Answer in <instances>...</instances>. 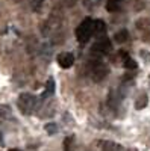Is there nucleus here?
<instances>
[{"mask_svg":"<svg viewBox=\"0 0 150 151\" xmlns=\"http://www.w3.org/2000/svg\"><path fill=\"white\" fill-rule=\"evenodd\" d=\"M17 106L20 109L21 113H24V115H32V113L36 112V109H38V97L30 94V92H23L20 94L18 100H17Z\"/></svg>","mask_w":150,"mask_h":151,"instance_id":"obj_1","label":"nucleus"},{"mask_svg":"<svg viewBox=\"0 0 150 151\" xmlns=\"http://www.w3.org/2000/svg\"><path fill=\"white\" fill-rule=\"evenodd\" d=\"M108 74H109V67L103 60L94 59L90 64V77L93 79V82H96V83L102 82Z\"/></svg>","mask_w":150,"mask_h":151,"instance_id":"obj_2","label":"nucleus"},{"mask_svg":"<svg viewBox=\"0 0 150 151\" xmlns=\"http://www.w3.org/2000/svg\"><path fill=\"white\" fill-rule=\"evenodd\" d=\"M93 36V18H85L76 27V38L80 44H86Z\"/></svg>","mask_w":150,"mask_h":151,"instance_id":"obj_3","label":"nucleus"},{"mask_svg":"<svg viewBox=\"0 0 150 151\" xmlns=\"http://www.w3.org/2000/svg\"><path fill=\"white\" fill-rule=\"evenodd\" d=\"M111 50H112V44L109 41V38L102 36V38H99V40L96 41V44L93 45L91 48V55H97V56H105L108 53H111Z\"/></svg>","mask_w":150,"mask_h":151,"instance_id":"obj_4","label":"nucleus"},{"mask_svg":"<svg viewBox=\"0 0 150 151\" xmlns=\"http://www.w3.org/2000/svg\"><path fill=\"white\" fill-rule=\"evenodd\" d=\"M135 26L140 32L141 40L146 41V42H150V20L149 18H140V20H136Z\"/></svg>","mask_w":150,"mask_h":151,"instance_id":"obj_5","label":"nucleus"},{"mask_svg":"<svg viewBox=\"0 0 150 151\" xmlns=\"http://www.w3.org/2000/svg\"><path fill=\"white\" fill-rule=\"evenodd\" d=\"M58 64H59L61 68H64V70L71 68L73 64H74V56H73V53L64 52V53L58 55Z\"/></svg>","mask_w":150,"mask_h":151,"instance_id":"obj_6","label":"nucleus"},{"mask_svg":"<svg viewBox=\"0 0 150 151\" xmlns=\"http://www.w3.org/2000/svg\"><path fill=\"white\" fill-rule=\"evenodd\" d=\"M93 35L94 36L106 35V23L103 20H93Z\"/></svg>","mask_w":150,"mask_h":151,"instance_id":"obj_7","label":"nucleus"},{"mask_svg":"<svg viewBox=\"0 0 150 151\" xmlns=\"http://www.w3.org/2000/svg\"><path fill=\"white\" fill-rule=\"evenodd\" d=\"M100 148H102V151H126L120 144L112 141H103L100 144Z\"/></svg>","mask_w":150,"mask_h":151,"instance_id":"obj_8","label":"nucleus"},{"mask_svg":"<svg viewBox=\"0 0 150 151\" xmlns=\"http://www.w3.org/2000/svg\"><path fill=\"white\" fill-rule=\"evenodd\" d=\"M114 40H115L117 44H124L126 41H129V32H128L126 29L118 30V32L114 35Z\"/></svg>","mask_w":150,"mask_h":151,"instance_id":"obj_9","label":"nucleus"},{"mask_svg":"<svg viewBox=\"0 0 150 151\" xmlns=\"http://www.w3.org/2000/svg\"><path fill=\"white\" fill-rule=\"evenodd\" d=\"M147 104H149V97H147V94H143L141 97L136 98V101H135V109H136V110H141V109H144Z\"/></svg>","mask_w":150,"mask_h":151,"instance_id":"obj_10","label":"nucleus"},{"mask_svg":"<svg viewBox=\"0 0 150 151\" xmlns=\"http://www.w3.org/2000/svg\"><path fill=\"white\" fill-rule=\"evenodd\" d=\"M53 92H55V82H53V79H49L47 85H46V89L43 92V98H47L50 95H53Z\"/></svg>","mask_w":150,"mask_h":151,"instance_id":"obj_11","label":"nucleus"},{"mask_svg":"<svg viewBox=\"0 0 150 151\" xmlns=\"http://www.w3.org/2000/svg\"><path fill=\"white\" fill-rule=\"evenodd\" d=\"M103 0H82V3L86 9H96L97 6H100V3H102Z\"/></svg>","mask_w":150,"mask_h":151,"instance_id":"obj_12","label":"nucleus"},{"mask_svg":"<svg viewBox=\"0 0 150 151\" xmlns=\"http://www.w3.org/2000/svg\"><path fill=\"white\" fill-rule=\"evenodd\" d=\"M123 65H124L126 70H136V68H138V64H136V62L132 58H129V56L123 60Z\"/></svg>","mask_w":150,"mask_h":151,"instance_id":"obj_13","label":"nucleus"},{"mask_svg":"<svg viewBox=\"0 0 150 151\" xmlns=\"http://www.w3.org/2000/svg\"><path fill=\"white\" fill-rule=\"evenodd\" d=\"M106 9L109 12H115L120 9V2H117V0H108L106 2Z\"/></svg>","mask_w":150,"mask_h":151,"instance_id":"obj_14","label":"nucleus"},{"mask_svg":"<svg viewBox=\"0 0 150 151\" xmlns=\"http://www.w3.org/2000/svg\"><path fill=\"white\" fill-rule=\"evenodd\" d=\"M11 113H12V109L8 104H0V118H8L11 116Z\"/></svg>","mask_w":150,"mask_h":151,"instance_id":"obj_15","label":"nucleus"},{"mask_svg":"<svg viewBox=\"0 0 150 151\" xmlns=\"http://www.w3.org/2000/svg\"><path fill=\"white\" fill-rule=\"evenodd\" d=\"M29 3H30V9H32L33 12H38V11H41V8H43L44 0H29Z\"/></svg>","mask_w":150,"mask_h":151,"instance_id":"obj_16","label":"nucleus"},{"mask_svg":"<svg viewBox=\"0 0 150 151\" xmlns=\"http://www.w3.org/2000/svg\"><path fill=\"white\" fill-rule=\"evenodd\" d=\"M46 132L49 133V134H55L56 132H58V125L55 124V122H49V124H46Z\"/></svg>","mask_w":150,"mask_h":151,"instance_id":"obj_17","label":"nucleus"},{"mask_svg":"<svg viewBox=\"0 0 150 151\" xmlns=\"http://www.w3.org/2000/svg\"><path fill=\"white\" fill-rule=\"evenodd\" d=\"M9 151H20V150H18V148H11Z\"/></svg>","mask_w":150,"mask_h":151,"instance_id":"obj_18","label":"nucleus"},{"mask_svg":"<svg viewBox=\"0 0 150 151\" xmlns=\"http://www.w3.org/2000/svg\"><path fill=\"white\" fill-rule=\"evenodd\" d=\"M130 151H136V150H130Z\"/></svg>","mask_w":150,"mask_h":151,"instance_id":"obj_19","label":"nucleus"},{"mask_svg":"<svg viewBox=\"0 0 150 151\" xmlns=\"http://www.w3.org/2000/svg\"><path fill=\"white\" fill-rule=\"evenodd\" d=\"M117 2H121V0H117Z\"/></svg>","mask_w":150,"mask_h":151,"instance_id":"obj_20","label":"nucleus"}]
</instances>
